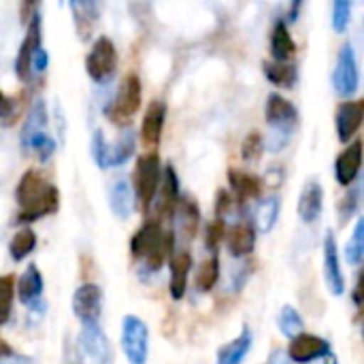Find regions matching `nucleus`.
<instances>
[{
  "label": "nucleus",
  "instance_id": "39",
  "mask_svg": "<svg viewBox=\"0 0 364 364\" xmlns=\"http://www.w3.org/2000/svg\"><path fill=\"white\" fill-rule=\"evenodd\" d=\"M224 235H226V226H224V222H222V220L211 222V224H209V228H207V247L215 252V250H218V245L224 241Z\"/></svg>",
  "mask_w": 364,
  "mask_h": 364
},
{
  "label": "nucleus",
  "instance_id": "9",
  "mask_svg": "<svg viewBox=\"0 0 364 364\" xmlns=\"http://www.w3.org/2000/svg\"><path fill=\"white\" fill-rule=\"evenodd\" d=\"M264 115H267V124L273 128L275 136H284L286 141L290 139L292 130L299 124L296 107L290 100H286L284 96H279V94H271L269 96Z\"/></svg>",
  "mask_w": 364,
  "mask_h": 364
},
{
  "label": "nucleus",
  "instance_id": "19",
  "mask_svg": "<svg viewBox=\"0 0 364 364\" xmlns=\"http://www.w3.org/2000/svg\"><path fill=\"white\" fill-rule=\"evenodd\" d=\"M15 290H17L19 301L28 307H34L41 301L43 290H45V282H43V273L38 271L36 264L26 267V271L15 282Z\"/></svg>",
  "mask_w": 364,
  "mask_h": 364
},
{
  "label": "nucleus",
  "instance_id": "41",
  "mask_svg": "<svg viewBox=\"0 0 364 364\" xmlns=\"http://www.w3.org/2000/svg\"><path fill=\"white\" fill-rule=\"evenodd\" d=\"M356 207H358V190H352L348 194V198H343V203H341V209H339L341 211V222H348L354 215Z\"/></svg>",
  "mask_w": 364,
  "mask_h": 364
},
{
  "label": "nucleus",
  "instance_id": "31",
  "mask_svg": "<svg viewBox=\"0 0 364 364\" xmlns=\"http://www.w3.org/2000/svg\"><path fill=\"white\" fill-rule=\"evenodd\" d=\"M277 326H279L282 335L288 337V339H292V337H296V335H301L305 331V322H303L301 314L292 305L282 307V311L277 316Z\"/></svg>",
  "mask_w": 364,
  "mask_h": 364
},
{
  "label": "nucleus",
  "instance_id": "12",
  "mask_svg": "<svg viewBox=\"0 0 364 364\" xmlns=\"http://www.w3.org/2000/svg\"><path fill=\"white\" fill-rule=\"evenodd\" d=\"M324 282L326 288L333 296H343L346 294V277L339 260V247L335 232H326L324 237Z\"/></svg>",
  "mask_w": 364,
  "mask_h": 364
},
{
  "label": "nucleus",
  "instance_id": "16",
  "mask_svg": "<svg viewBox=\"0 0 364 364\" xmlns=\"http://www.w3.org/2000/svg\"><path fill=\"white\" fill-rule=\"evenodd\" d=\"M360 164H363V143L354 141L352 145H348V149H343L335 162V177L343 188H350L358 173H360Z\"/></svg>",
  "mask_w": 364,
  "mask_h": 364
},
{
  "label": "nucleus",
  "instance_id": "44",
  "mask_svg": "<svg viewBox=\"0 0 364 364\" xmlns=\"http://www.w3.org/2000/svg\"><path fill=\"white\" fill-rule=\"evenodd\" d=\"M47 68V51L38 47L32 55V70H45Z\"/></svg>",
  "mask_w": 364,
  "mask_h": 364
},
{
  "label": "nucleus",
  "instance_id": "1",
  "mask_svg": "<svg viewBox=\"0 0 364 364\" xmlns=\"http://www.w3.org/2000/svg\"><path fill=\"white\" fill-rule=\"evenodd\" d=\"M15 200L19 205L17 222L30 224L41 218L53 215L60 207V192L41 173L28 171L21 175L15 188Z\"/></svg>",
  "mask_w": 364,
  "mask_h": 364
},
{
  "label": "nucleus",
  "instance_id": "45",
  "mask_svg": "<svg viewBox=\"0 0 364 364\" xmlns=\"http://www.w3.org/2000/svg\"><path fill=\"white\" fill-rule=\"evenodd\" d=\"M267 364H292V360L288 358V354H286V352H282V350H273V352H271V356H269V363Z\"/></svg>",
  "mask_w": 364,
  "mask_h": 364
},
{
  "label": "nucleus",
  "instance_id": "2",
  "mask_svg": "<svg viewBox=\"0 0 364 364\" xmlns=\"http://www.w3.org/2000/svg\"><path fill=\"white\" fill-rule=\"evenodd\" d=\"M132 256L141 260L149 271H160L164 260L171 256L173 250V237L164 235L162 226L154 220L145 222L130 241Z\"/></svg>",
  "mask_w": 364,
  "mask_h": 364
},
{
  "label": "nucleus",
  "instance_id": "20",
  "mask_svg": "<svg viewBox=\"0 0 364 364\" xmlns=\"http://www.w3.org/2000/svg\"><path fill=\"white\" fill-rule=\"evenodd\" d=\"M324 209V190L318 181H309L299 198V218L305 224H314L320 220Z\"/></svg>",
  "mask_w": 364,
  "mask_h": 364
},
{
  "label": "nucleus",
  "instance_id": "32",
  "mask_svg": "<svg viewBox=\"0 0 364 364\" xmlns=\"http://www.w3.org/2000/svg\"><path fill=\"white\" fill-rule=\"evenodd\" d=\"M23 147H26V149H32L41 162H47V160L53 156V151H55V141L49 136L47 130H38V132H34V134L23 143Z\"/></svg>",
  "mask_w": 364,
  "mask_h": 364
},
{
  "label": "nucleus",
  "instance_id": "49",
  "mask_svg": "<svg viewBox=\"0 0 364 364\" xmlns=\"http://www.w3.org/2000/svg\"><path fill=\"white\" fill-rule=\"evenodd\" d=\"M9 356H13V348L0 337V358H9Z\"/></svg>",
  "mask_w": 364,
  "mask_h": 364
},
{
  "label": "nucleus",
  "instance_id": "30",
  "mask_svg": "<svg viewBox=\"0 0 364 364\" xmlns=\"http://www.w3.org/2000/svg\"><path fill=\"white\" fill-rule=\"evenodd\" d=\"M264 75L271 83L282 87H292L296 81V68L288 62H277V60L264 62Z\"/></svg>",
  "mask_w": 364,
  "mask_h": 364
},
{
  "label": "nucleus",
  "instance_id": "25",
  "mask_svg": "<svg viewBox=\"0 0 364 364\" xmlns=\"http://www.w3.org/2000/svg\"><path fill=\"white\" fill-rule=\"evenodd\" d=\"M271 53L277 62H290L296 53V43L286 26V21H277L271 34Z\"/></svg>",
  "mask_w": 364,
  "mask_h": 364
},
{
  "label": "nucleus",
  "instance_id": "27",
  "mask_svg": "<svg viewBox=\"0 0 364 364\" xmlns=\"http://www.w3.org/2000/svg\"><path fill=\"white\" fill-rule=\"evenodd\" d=\"M279 209H282V203L277 196H267L260 200L258 209H256V226L260 232H271L279 220Z\"/></svg>",
  "mask_w": 364,
  "mask_h": 364
},
{
  "label": "nucleus",
  "instance_id": "47",
  "mask_svg": "<svg viewBox=\"0 0 364 364\" xmlns=\"http://www.w3.org/2000/svg\"><path fill=\"white\" fill-rule=\"evenodd\" d=\"M309 364H339V360H337L335 352L331 350L328 354H324L322 358H318V360H314V363H309Z\"/></svg>",
  "mask_w": 364,
  "mask_h": 364
},
{
  "label": "nucleus",
  "instance_id": "43",
  "mask_svg": "<svg viewBox=\"0 0 364 364\" xmlns=\"http://www.w3.org/2000/svg\"><path fill=\"white\" fill-rule=\"evenodd\" d=\"M230 209H232V198H230V194H228V192H220V194H218V207H215L220 220H222L226 213H230Z\"/></svg>",
  "mask_w": 364,
  "mask_h": 364
},
{
  "label": "nucleus",
  "instance_id": "33",
  "mask_svg": "<svg viewBox=\"0 0 364 364\" xmlns=\"http://www.w3.org/2000/svg\"><path fill=\"white\" fill-rule=\"evenodd\" d=\"M132 154H134V139L130 134L128 136H122L115 145H107V162H105V168L107 166H122Z\"/></svg>",
  "mask_w": 364,
  "mask_h": 364
},
{
  "label": "nucleus",
  "instance_id": "35",
  "mask_svg": "<svg viewBox=\"0 0 364 364\" xmlns=\"http://www.w3.org/2000/svg\"><path fill=\"white\" fill-rule=\"evenodd\" d=\"M364 258V220L360 218L358 222H356V226H354V232H352V237H350V241H348V245H346V260L350 262V264H360Z\"/></svg>",
  "mask_w": 364,
  "mask_h": 364
},
{
  "label": "nucleus",
  "instance_id": "13",
  "mask_svg": "<svg viewBox=\"0 0 364 364\" xmlns=\"http://www.w3.org/2000/svg\"><path fill=\"white\" fill-rule=\"evenodd\" d=\"M43 47V36H41V15L34 13L32 19L28 21V32L26 38L19 47V53L15 58V73L21 81H28L32 75V55L34 51Z\"/></svg>",
  "mask_w": 364,
  "mask_h": 364
},
{
  "label": "nucleus",
  "instance_id": "10",
  "mask_svg": "<svg viewBox=\"0 0 364 364\" xmlns=\"http://www.w3.org/2000/svg\"><path fill=\"white\" fill-rule=\"evenodd\" d=\"M70 307H73L75 318L81 324L83 322H100V314H102V290L96 284H81L73 292Z\"/></svg>",
  "mask_w": 364,
  "mask_h": 364
},
{
  "label": "nucleus",
  "instance_id": "36",
  "mask_svg": "<svg viewBox=\"0 0 364 364\" xmlns=\"http://www.w3.org/2000/svg\"><path fill=\"white\" fill-rule=\"evenodd\" d=\"M13 294H15V277L0 275V326H4L11 318Z\"/></svg>",
  "mask_w": 364,
  "mask_h": 364
},
{
  "label": "nucleus",
  "instance_id": "18",
  "mask_svg": "<svg viewBox=\"0 0 364 364\" xmlns=\"http://www.w3.org/2000/svg\"><path fill=\"white\" fill-rule=\"evenodd\" d=\"M224 239H226V247H228L230 256H235V258H245L256 247V230L247 222H239V224L230 226L226 230Z\"/></svg>",
  "mask_w": 364,
  "mask_h": 364
},
{
  "label": "nucleus",
  "instance_id": "38",
  "mask_svg": "<svg viewBox=\"0 0 364 364\" xmlns=\"http://www.w3.org/2000/svg\"><path fill=\"white\" fill-rule=\"evenodd\" d=\"M262 149H264V143H262V136L258 132H252L250 136H245L243 141V147H241V154H243V160L247 162H254L262 156Z\"/></svg>",
  "mask_w": 364,
  "mask_h": 364
},
{
  "label": "nucleus",
  "instance_id": "17",
  "mask_svg": "<svg viewBox=\"0 0 364 364\" xmlns=\"http://www.w3.org/2000/svg\"><path fill=\"white\" fill-rule=\"evenodd\" d=\"M164 122H166V105L164 100H154L145 115H143V124H141V139L145 145L156 147L162 139L164 132Z\"/></svg>",
  "mask_w": 364,
  "mask_h": 364
},
{
  "label": "nucleus",
  "instance_id": "37",
  "mask_svg": "<svg viewBox=\"0 0 364 364\" xmlns=\"http://www.w3.org/2000/svg\"><path fill=\"white\" fill-rule=\"evenodd\" d=\"M352 6L354 0H335L333 2V28L335 32H346L352 19Z\"/></svg>",
  "mask_w": 364,
  "mask_h": 364
},
{
  "label": "nucleus",
  "instance_id": "6",
  "mask_svg": "<svg viewBox=\"0 0 364 364\" xmlns=\"http://www.w3.org/2000/svg\"><path fill=\"white\" fill-rule=\"evenodd\" d=\"M79 348L85 364L111 363V346L100 322H83L79 333Z\"/></svg>",
  "mask_w": 364,
  "mask_h": 364
},
{
  "label": "nucleus",
  "instance_id": "23",
  "mask_svg": "<svg viewBox=\"0 0 364 364\" xmlns=\"http://www.w3.org/2000/svg\"><path fill=\"white\" fill-rule=\"evenodd\" d=\"M228 181H230V188L235 190V194H237V198L241 203L252 200V198H258L260 192H262V181L256 175L245 173V171L230 168L228 171Z\"/></svg>",
  "mask_w": 364,
  "mask_h": 364
},
{
  "label": "nucleus",
  "instance_id": "22",
  "mask_svg": "<svg viewBox=\"0 0 364 364\" xmlns=\"http://www.w3.org/2000/svg\"><path fill=\"white\" fill-rule=\"evenodd\" d=\"M160 213L162 215H173L177 200H179V177L171 164L164 166L162 177H160Z\"/></svg>",
  "mask_w": 364,
  "mask_h": 364
},
{
  "label": "nucleus",
  "instance_id": "46",
  "mask_svg": "<svg viewBox=\"0 0 364 364\" xmlns=\"http://www.w3.org/2000/svg\"><path fill=\"white\" fill-rule=\"evenodd\" d=\"M11 109H13V105H11V100L0 92V117H6L9 113H11Z\"/></svg>",
  "mask_w": 364,
  "mask_h": 364
},
{
  "label": "nucleus",
  "instance_id": "7",
  "mask_svg": "<svg viewBox=\"0 0 364 364\" xmlns=\"http://www.w3.org/2000/svg\"><path fill=\"white\" fill-rule=\"evenodd\" d=\"M141 100H143V87H141V79L136 75H128L124 77L113 107H111V119L115 124H126L132 119V115L141 109Z\"/></svg>",
  "mask_w": 364,
  "mask_h": 364
},
{
  "label": "nucleus",
  "instance_id": "50",
  "mask_svg": "<svg viewBox=\"0 0 364 364\" xmlns=\"http://www.w3.org/2000/svg\"><path fill=\"white\" fill-rule=\"evenodd\" d=\"M301 4H303V0H292V6H290V19H299Z\"/></svg>",
  "mask_w": 364,
  "mask_h": 364
},
{
  "label": "nucleus",
  "instance_id": "5",
  "mask_svg": "<svg viewBox=\"0 0 364 364\" xmlns=\"http://www.w3.org/2000/svg\"><path fill=\"white\" fill-rule=\"evenodd\" d=\"M115 68H117V49L109 36H100L92 45V49L85 58V70L92 81L102 83L113 77Z\"/></svg>",
  "mask_w": 364,
  "mask_h": 364
},
{
  "label": "nucleus",
  "instance_id": "34",
  "mask_svg": "<svg viewBox=\"0 0 364 364\" xmlns=\"http://www.w3.org/2000/svg\"><path fill=\"white\" fill-rule=\"evenodd\" d=\"M38 130H47V111H45V102H43V100H38V102L32 107L28 119L23 122V128H21V143H26V141H28L34 132H38Z\"/></svg>",
  "mask_w": 364,
  "mask_h": 364
},
{
  "label": "nucleus",
  "instance_id": "15",
  "mask_svg": "<svg viewBox=\"0 0 364 364\" xmlns=\"http://www.w3.org/2000/svg\"><path fill=\"white\" fill-rule=\"evenodd\" d=\"M364 117V100H348L343 102L339 109H337V117H335V124H337V134H339V141L348 143L354 139V134L360 130Z\"/></svg>",
  "mask_w": 364,
  "mask_h": 364
},
{
  "label": "nucleus",
  "instance_id": "11",
  "mask_svg": "<svg viewBox=\"0 0 364 364\" xmlns=\"http://www.w3.org/2000/svg\"><path fill=\"white\" fill-rule=\"evenodd\" d=\"M331 350L333 348H331V343L324 337L301 333V335L290 339V346H288L286 354L292 360V364H309L314 363V360H318V358H322Z\"/></svg>",
  "mask_w": 364,
  "mask_h": 364
},
{
  "label": "nucleus",
  "instance_id": "26",
  "mask_svg": "<svg viewBox=\"0 0 364 364\" xmlns=\"http://www.w3.org/2000/svg\"><path fill=\"white\" fill-rule=\"evenodd\" d=\"M175 215H177V228H179V232L190 241L194 235H196V228H198V207H196V203H192V200H177V207H175V211H173Z\"/></svg>",
  "mask_w": 364,
  "mask_h": 364
},
{
  "label": "nucleus",
  "instance_id": "21",
  "mask_svg": "<svg viewBox=\"0 0 364 364\" xmlns=\"http://www.w3.org/2000/svg\"><path fill=\"white\" fill-rule=\"evenodd\" d=\"M254 346V333L250 326H243L241 335L232 339L230 343H224L218 350V364H243L250 356V350Z\"/></svg>",
  "mask_w": 364,
  "mask_h": 364
},
{
  "label": "nucleus",
  "instance_id": "40",
  "mask_svg": "<svg viewBox=\"0 0 364 364\" xmlns=\"http://www.w3.org/2000/svg\"><path fill=\"white\" fill-rule=\"evenodd\" d=\"M92 156H94L96 164L105 168V162H107V143H105V136H102L100 130L92 139Z\"/></svg>",
  "mask_w": 364,
  "mask_h": 364
},
{
  "label": "nucleus",
  "instance_id": "48",
  "mask_svg": "<svg viewBox=\"0 0 364 364\" xmlns=\"http://www.w3.org/2000/svg\"><path fill=\"white\" fill-rule=\"evenodd\" d=\"M363 303V275L358 277V284H356V290H354V305L360 307Z\"/></svg>",
  "mask_w": 364,
  "mask_h": 364
},
{
  "label": "nucleus",
  "instance_id": "28",
  "mask_svg": "<svg viewBox=\"0 0 364 364\" xmlns=\"http://www.w3.org/2000/svg\"><path fill=\"white\" fill-rule=\"evenodd\" d=\"M218 282H220V260H218V256H211L200 262L194 284L200 294H209L218 286Z\"/></svg>",
  "mask_w": 364,
  "mask_h": 364
},
{
  "label": "nucleus",
  "instance_id": "8",
  "mask_svg": "<svg viewBox=\"0 0 364 364\" xmlns=\"http://www.w3.org/2000/svg\"><path fill=\"white\" fill-rule=\"evenodd\" d=\"M333 85H335V92L346 96V98L354 96L358 92V87H360L358 62H356L354 47L350 43L343 45V49L339 51L337 66H335V73H333Z\"/></svg>",
  "mask_w": 364,
  "mask_h": 364
},
{
  "label": "nucleus",
  "instance_id": "3",
  "mask_svg": "<svg viewBox=\"0 0 364 364\" xmlns=\"http://www.w3.org/2000/svg\"><path fill=\"white\" fill-rule=\"evenodd\" d=\"M160 177H162V164H160V156L149 151L143 154L136 160L134 166V177H132V192L134 198L139 200V205L147 211L154 203V198L158 196V186H160Z\"/></svg>",
  "mask_w": 364,
  "mask_h": 364
},
{
  "label": "nucleus",
  "instance_id": "24",
  "mask_svg": "<svg viewBox=\"0 0 364 364\" xmlns=\"http://www.w3.org/2000/svg\"><path fill=\"white\" fill-rule=\"evenodd\" d=\"M109 203H111V211L115 213V218L119 220H128L134 211V192L130 188V183L126 179H119L113 183L111 192H109Z\"/></svg>",
  "mask_w": 364,
  "mask_h": 364
},
{
  "label": "nucleus",
  "instance_id": "4",
  "mask_svg": "<svg viewBox=\"0 0 364 364\" xmlns=\"http://www.w3.org/2000/svg\"><path fill=\"white\" fill-rule=\"evenodd\" d=\"M122 350L130 364H145L149 356V328L147 324L128 314L122 320Z\"/></svg>",
  "mask_w": 364,
  "mask_h": 364
},
{
  "label": "nucleus",
  "instance_id": "14",
  "mask_svg": "<svg viewBox=\"0 0 364 364\" xmlns=\"http://www.w3.org/2000/svg\"><path fill=\"white\" fill-rule=\"evenodd\" d=\"M192 256L188 250H179V252H171V299L173 301H181L188 292V279L192 273Z\"/></svg>",
  "mask_w": 364,
  "mask_h": 364
},
{
  "label": "nucleus",
  "instance_id": "42",
  "mask_svg": "<svg viewBox=\"0 0 364 364\" xmlns=\"http://www.w3.org/2000/svg\"><path fill=\"white\" fill-rule=\"evenodd\" d=\"M38 2L41 0H21V6H19V17L21 21H30L34 13H38Z\"/></svg>",
  "mask_w": 364,
  "mask_h": 364
},
{
  "label": "nucleus",
  "instance_id": "29",
  "mask_svg": "<svg viewBox=\"0 0 364 364\" xmlns=\"http://www.w3.org/2000/svg\"><path fill=\"white\" fill-rule=\"evenodd\" d=\"M36 247V235L32 228H21L13 235L11 243H9V254L15 262H21L23 258H28Z\"/></svg>",
  "mask_w": 364,
  "mask_h": 364
}]
</instances>
